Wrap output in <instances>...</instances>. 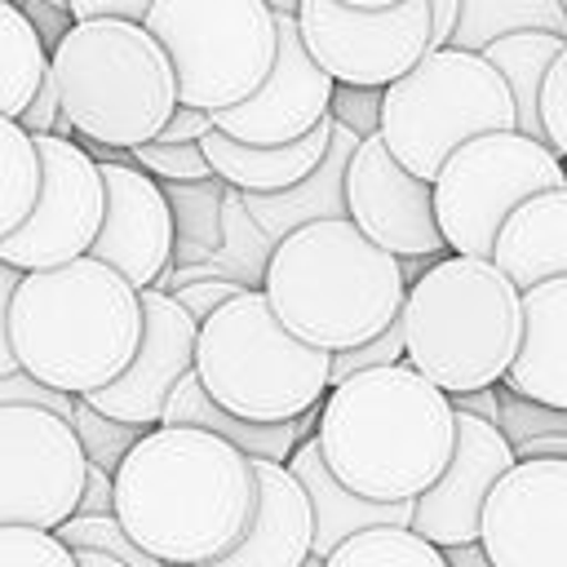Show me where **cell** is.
Segmentation results:
<instances>
[{
	"instance_id": "6da1fadb",
	"label": "cell",
	"mask_w": 567,
	"mask_h": 567,
	"mask_svg": "<svg viewBox=\"0 0 567 567\" xmlns=\"http://www.w3.org/2000/svg\"><path fill=\"white\" fill-rule=\"evenodd\" d=\"M142 332V288L97 257L0 270V377L27 368L84 399L128 372Z\"/></svg>"
},
{
	"instance_id": "7a4b0ae2",
	"label": "cell",
	"mask_w": 567,
	"mask_h": 567,
	"mask_svg": "<svg viewBox=\"0 0 567 567\" xmlns=\"http://www.w3.org/2000/svg\"><path fill=\"white\" fill-rule=\"evenodd\" d=\"M257 505L252 456L199 425H155L115 470V518L168 567L221 558Z\"/></svg>"
},
{
	"instance_id": "3957f363",
	"label": "cell",
	"mask_w": 567,
	"mask_h": 567,
	"mask_svg": "<svg viewBox=\"0 0 567 567\" xmlns=\"http://www.w3.org/2000/svg\"><path fill=\"white\" fill-rule=\"evenodd\" d=\"M315 439L350 492L416 501L456 452V403L412 363L368 368L328 390Z\"/></svg>"
},
{
	"instance_id": "277c9868",
	"label": "cell",
	"mask_w": 567,
	"mask_h": 567,
	"mask_svg": "<svg viewBox=\"0 0 567 567\" xmlns=\"http://www.w3.org/2000/svg\"><path fill=\"white\" fill-rule=\"evenodd\" d=\"M408 279L390 248L350 217L310 221L270 248L261 292L275 315L319 350H354L381 337L408 306Z\"/></svg>"
},
{
	"instance_id": "5b68a950",
	"label": "cell",
	"mask_w": 567,
	"mask_h": 567,
	"mask_svg": "<svg viewBox=\"0 0 567 567\" xmlns=\"http://www.w3.org/2000/svg\"><path fill=\"white\" fill-rule=\"evenodd\" d=\"M408 363L439 390L501 385L523 346V288L492 257H439L408 288Z\"/></svg>"
},
{
	"instance_id": "8992f818",
	"label": "cell",
	"mask_w": 567,
	"mask_h": 567,
	"mask_svg": "<svg viewBox=\"0 0 567 567\" xmlns=\"http://www.w3.org/2000/svg\"><path fill=\"white\" fill-rule=\"evenodd\" d=\"M53 80L75 133L111 151L155 142L182 106L168 49L146 22L128 18L71 22L53 44Z\"/></svg>"
},
{
	"instance_id": "52a82bcc",
	"label": "cell",
	"mask_w": 567,
	"mask_h": 567,
	"mask_svg": "<svg viewBox=\"0 0 567 567\" xmlns=\"http://www.w3.org/2000/svg\"><path fill=\"white\" fill-rule=\"evenodd\" d=\"M195 372L204 390L248 421H297L332 390V350L301 341L261 288H244L199 323Z\"/></svg>"
},
{
	"instance_id": "ba28073f",
	"label": "cell",
	"mask_w": 567,
	"mask_h": 567,
	"mask_svg": "<svg viewBox=\"0 0 567 567\" xmlns=\"http://www.w3.org/2000/svg\"><path fill=\"white\" fill-rule=\"evenodd\" d=\"M518 128V106L505 75L470 49H430L408 75L385 89L381 137L425 182L474 137Z\"/></svg>"
},
{
	"instance_id": "9c48e42d",
	"label": "cell",
	"mask_w": 567,
	"mask_h": 567,
	"mask_svg": "<svg viewBox=\"0 0 567 567\" xmlns=\"http://www.w3.org/2000/svg\"><path fill=\"white\" fill-rule=\"evenodd\" d=\"M146 27L177 66L182 102L204 111L248 102L279 58V13L266 0H155Z\"/></svg>"
},
{
	"instance_id": "30bf717a",
	"label": "cell",
	"mask_w": 567,
	"mask_h": 567,
	"mask_svg": "<svg viewBox=\"0 0 567 567\" xmlns=\"http://www.w3.org/2000/svg\"><path fill=\"white\" fill-rule=\"evenodd\" d=\"M558 186H567V159L523 128L465 142L434 177V213L447 248L465 257H492L501 226L527 199Z\"/></svg>"
},
{
	"instance_id": "8fae6325",
	"label": "cell",
	"mask_w": 567,
	"mask_h": 567,
	"mask_svg": "<svg viewBox=\"0 0 567 567\" xmlns=\"http://www.w3.org/2000/svg\"><path fill=\"white\" fill-rule=\"evenodd\" d=\"M89 465L66 416L0 403V527L58 532L80 509Z\"/></svg>"
},
{
	"instance_id": "7c38bea8",
	"label": "cell",
	"mask_w": 567,
	"mask_h": 567,
	"mask_svg": "<svg viewBox=\"0 0 567 567\" xmlns=\"http://www.w3.org/2000/svg\"><path fill=\"white\" fill-rule=\"evenodd\" d=\"M35 142L44 159L40 199L13 235H0V266L18 270H53L75 257H89L106 221L102 159L58 133H40Z\"/></svg>"
},
{
	"instance_id": "4fadbf2b",
	"label": "cell",
	"mask_w": 567,
	"mask_h": 567,
	"mask_svg": "<svg viewBox=\"0 0 567 567\" xmlns=\"http://www.w3.org/2000/svg\"><path fill=\"white\" fill-rule=\"evenodd\" d=\"M301 35L337 84L390 89L430 53V0L394 9H354L341 0H301Z\"/></svg>"
},
{
	"instance_id": "5bb4252c",
	"label": "cell",
	"mask_w": 567,
	"mask_h": 567,
	"mask_svg": "<svg viewBox=\"0 0 567 567\" xmlns=\"http://www.w3.org/2000/svg\"><path fill=\"white\" fill-rule=\"evenodd\" d=\"M346 199L350 221L394 257H434L447 248L434 213V182L416 177L381 133L359 142L346 173Z\"/></svg>"
},
{
	"instance_id": "9a60e30c",
	"label": "cell",
	"mask_w": 567,
	"mask_h": 567,
	"mask_svg": "<svg viewBox=\"0 0 567 567\" xmlns=\"http://www.w3.org/2000/svg\"><path fill=\"white\" fill-rule=\"evenodd\" d=\"M496 567H567V456L518 461L483 509Z\"/></svg>"
},
{
	"instance_id": "2e32d148",
	"label": "cell",
	"mask_w": 567,
	"mask_h": 567,
	"mask_svg": "<svg viewBox=\"0 0 567 567\" xmlns=\"http://www.w3.org/2000/svg\"><path fill=\"white\" fill-rule=\"evenodd\" d=\"M332 97H337V75L323 71V62L310 53L301 35V18L279 13V58L266 84L248 102L213 111V128L257 146L297 142L332 115Z\"/></svg>"
},
{
	"instance_id": "e0dca14e",
	"label": "cell",
	"mask_w": 567,
	"mask_h": 567,
	"mask_svg": "<svg viewBox=\"0 0 567 567\" xmlns=\"http://www.w3.org/2000/svg\"><path fill=\"white\" fill-rule=\"evenodd\" d=\"M142 310H146V332H142V346H137L128 372L84 399L120 421L155 430V425H164L173 390L195 372L199 319L164 288H142Z\"/></svg>"
},
{
	"instance_id": "ac0fdd59",
	"label": "cell",
	"mask_w": 567,
	"mask_h": 567,
	"mask_svg": "<svg viewBox=\"0 0 567 567\" xmlns=\"http://www.w3.org/2000/svg\"><path fill=\"white\" fill-rule=\"evenodd\" d=\"M518 465L514 443L496 421H483L474 412L456 408V452L443 470V478L416 496L412 532H421L434 545H470L483 536V509L496 483Z\"/></svg>"
},
{
	"instance_id": "d6986e66",
	"label": "cell",
	"mask_w": 567,
	"mask_h": 567,
	"mask_svg": "<svg viewBox=\"0 0 567 567\" xmlns=\"http://www.w3.org/2000/svg\"><path fill=\"white\" fill-rule=\"evenodd\" d=\"M102 177H106V221L89 257L115 266L137 288H155V279L173 261V239H177L173 199L164 195L159 177L146 173L142 164L102 159Z\"/></svg>"
},
{
	"instance_id": "ffe728a7",
	"label": "cell",
	"mask_w": 567,
	"mask_h": 567,
	"mask_svg": "<svg viewBox=\"0 0 567 567\" xmlns=\"http://www.w3.org/2000/svg\"><path fill=\"white\" fill-rule=\"evenodd\" d=\"M257 505L244 536L204 567H301L315 554V505L284 461L252 456Z\"/></svg>"
},
{
	"instance_id": "44dd1931",
	"label": "cell",
	"mask_w": 567,
	"mask_h": 567,
	"mask_svg": "<svg viewBox=\"0 0 567 567\" xmlns=\"http://www.w3.org/2000/svg\"><path fill=\"white\" fill-rule=\"evenodd\" d=\"M288 470L301 478V487L310 492L315 505V554L328 558L341 540L372 532V527H412L416 518V501H368L359 492H350L332 465L323 461L319 439H301Z\"/></svg>"
},
{
	"instance_id": "7402d4cb",
	"label": "cell",
	"mask_w": 567,
	"mask_h": 567,
	"mask_svg": "<svg viewBox=\"0 0 567 567\" xmlns=\"http://www.w3.org/2000/svg\"><path fill=\"white\" fill-rule=\"evenodd\" d=\"M505 385L567 412V275L523 292V346L505 372Z\"/></svg>"
},
{
	"instance_id": "603a6c76",
	"label": "cell",
	"mask_w": 567,
	"mask_h": 567,
	"mask_svg": "<svg viewBox=\"0 0 567 567\" xmlns=\"http://www.w3.org/2000/svg\"><path fill=\"white\" fill-rule=\"evenodd\" d=\"M332 133H337V115H328L315 133L297 137V142H275V146H257V142H239L221 128H208L204 133V151L217 168V177L230 186V190H244V195H275V190H288L297 186L301 177H310L328 146H332Z\"/></svg>"
},
{
	"instance_id": "cb8c5ba5",
	"label": "cell",
	"mask_w": 567,
	"mask_h": 567,
	"mask_svg": "<svg viewBox=\"0 0 567 567\" xmlns=\"http://www.w3.org/2000/svg\"><path fill=\"white\" fill-rule=\"evenodd\" d=\"M359 133L350 124L337 120V133H332V146L323 155V164L301 177L297 186L288 190H275V195H244V208L252 213V221L279 244L284 235L310 226V221H328V217H350V199H346V173H350V159L359 151Z\"/></svg>"
},
{
	"instance_id": "d4e9b609",
	"label": "cell",
	"mask_w": 567,
	"mask_h": 567,
	"mask_svg": "<svg viewBox=\"0 0 567 567\" xmlns=\"http://www.w3.org/2000/svg\"><path fill=\"white\" fill-rule=\"evenodd\" d=\"M492 261L527 292L567 275V186L527 199L496 235Z\"/></svg>"
},
{
	"instance_id": "484cf974",
	"label": "cell",
	"mask_w": 567,
	"mask_h": 567,
	"mask_svg": "<svg viewBox=\"0 0 567 567\" xmlns=\"http://www.w3.org/2000/svg\"><path fill=\"white\" fill-rule=\"evenodd\" d=\"M563 49H567V35H554V31H518V35H505L483 49V58L505 75V84L514 93L518 128L536 142H545V120H540L545 80L554 71V62L563 58Z\"/></svg>"
},
{
	"instance_id": "4316f807",
	"label": "cell",
	"mask_w": 567,
	"mask_h": 567,
	"mask_svg": "<svg viewBox=\"0 0 567 567\" xmlns=\"http://www.w3.org/2000/svg\"><path fill=\"white\" fill-rule=\"evenodd\" d=\"M53 75V53H44V35L35 18L18 0H0V115L22 120L40 84Z\"/></svg>"
},
{
	"instance_id": "83f0119b",
	"label": "cell",
	"mask_w": 567,
	"mask_h": 567,
	"mask_svg": "<svg viewBox=\"0 0 567 567\" xmlns=\"http://www.w3.org/2000/svg\"><path fill=\"white\" fill-rule=\"evenodd\" d=\"M518 31H554L567 35V9L563 0H465L452 44L483 53L487 44L518 35Z\"/></svg>"
},
{
	"instance_id": "f1b7e54d",
	"label": "cell",
	"mask_w": 567,
	"mask_h": 567,
	"mask_svg": "<svg viewBox=\"0 0 567 567\" xmlns=\"http://www.w3.org/2000/svg\"><path fill=\"white\" fill-rule=\"evenodd\" d=\"M40 186H44V159L35 133L0 115V235H13L31 217Z\"/></svg>"
},
{
	"instance_id": "f546056e",
	"label": "cell",
	"mask_w": 567,
	"mask_h": 567,
	"mask_svg": "<svg viewBox=\"0 0 567 567\" xmlns=\"http://www.w3.org/2000/svg\"><path fill=\"white\" fill-rule=\"evenodd\" d=\"M323 567H447V554L412 527H372L341 540Z\"/></svg>"
},
{
	"instance_id": "4dcf8cb0",
	"label": "cell",
	"mask_w": 567,
	"mask_h": 567,
	"mask_svg": "<svg viewBox=\"0 0 567 567\" xmlns=\"http://www.w3.org/2000/svg\"><path fill=\"white\" fill-rule=\"evenodd\" d=\"M58 536H62L71 549H97V554H111V558H120V563H128V567H168V563H159L151 549H142L115 514H75V518H66V523L58 527Z\"/></svg>"
},
{
	"instance_id": "1f68e13d",
	"label": "cell",
	"mask_w": 567,
	"mask_h": 567,
	"mask_svg": "<svg viewBox=\"0 0 567 567\" xmlns=\"http://www.w3.org/2000/svg\"><path fill=\"white\" fill-rule=\"evenodd\" d=\"M75 434H80V443H84V452H89V461L93 465H102V470H120L124 465V456L142 443V434H146V425H133V421H120V416H111V412H102V408H93L89 399H80V412H75Z\"/></svg>"
},
{
	"instance_id": "d6a6232c",
	"label": "cell",
	"mask_w": 567,
	"mask_h": 567,
	"mask_svg": "<svg viewBox=\"0 0 567 567\" xmlns=\"http://www.w3.org/2000/svg\"><path fill=\"white\" fill-rule=\"evenodd\" d=\"M128 155H133V164H142L146 173H155L164 182H213L217 177V168L204 151V137L199 142H159L155 137V142L133 146Z\"/></svg>"
},
{
	"instance_id": "836d02e7",
	"label": "cell",
	"mask_w": 567,
	"mask_h": 567,
	"mask_svg": "<svg viewBox=\"0 0 567 567\" xmlns=\"http://www.w3.org/2000/svg\"><path fill=\"white\" fill-rule=\"evenodd\" d=\"M0 567H80V554L40 527H0Z\"/></svg>"
},
{
	"instance_id": "e575fe53",
	"label": "cell",
	"mask_w": 567,
	"mask_h": 567,
	"mask_svg": "<svg viewBox=\"0 0 567 567\" xmlns=\"http://www.w3.org/2000/svg\"><path fill=\"white\" fill-rule=\"evenodd\" d=\"M501 430L509 443H527L540 434H567V412L536 403V399H523L501 381Z\"/></svg>"
},
{
	"instance_id": "d590c367",
	"label": "cell",
	"mask_w": 567,
	"mask_h": 567,
	"mask_svg": "<svg viewBox=\"0 0 567 567\" xmlns=\"http://www.w3.org/2000/svg\"><path fill=\"white\" fill-rule=\"evenodd\" d=\"M390 363H408V332H403V315L372 341L354 346V350H341L332 354V385L350 381L354 372H368V368H390Z\"/></svg>"
},
{
	"instance_id": "8d00e7d4",
	"label": "cell",
	"mask_w": 567,
	"mask_h": 567,
	"mask_svg": "<svg viewBox=\"0 0 567 567\" xmlns=\"http://www.w3.org/2000/svg\"><path fill=\"white\" fill-rule=\"evenodd\" d=\"M0 403L44 408V412H58V416H66V421H75V412H80V394L58 390V385H49V381L31 377L27 368H22V372H13V377H0Z\"/></svg>"
},
{
	"instance_id": "74e56055",
	"label": "cell",
	"mask_w": 567,
	"mask_h": 567,
	"mask_svg": "<svg viewBox=\"0 0 567 567\" xmlns=\"http://www.w3.org/2000/svg\"><path fill=\"white\" fill-rule=\"evenodd\" d=\"M381 102H385V89H354V84H337L332 115H337L341 124H350L359 137H372V133H381Z\"/></svg>"
},
{
	"instance_id": "f35d334b",
	"label": "cell",
	"mask_w": 567,
	"mask_h": 567,
	"mask_svg": "<svg viewBox=\"0 0 567 567\" xmlns=\"http://www.w3.org/2000/svg\"><path fill=\"white\" fill-rule=\"evenodd\" d=\"M244 288H252V284H239V279H217V275H208V279H190V284H173L168 292L204 323V319H213L226 301H235Z\"/></svg>"
},
{
	"instance_id": "ab89813d",
	"label": "cell",
	"mask_w": 567,
	"mask_h": 567,
	"mask_svg": "<svg viewBox=\"0 0 567 567\" xmlns=\"http://www.w3.org/2000/svg\"><path fill=\"white\" fill-rule=\"evenodd\" d=\"M540 120H545V142L567 159V49H563V58L554 62V71L545 80Z\"/></svg>"
},
{
	"instance_id": "60d3db41",
	"label": "cell",
	"mask_w": 567,
	"mask_h": 567,
	"mask_svg": "<svg viewBox=\"0 0 567 567\" xmlns=\"http://www.w3.org/2000/svg\"><path fill=\"white\" fill-rule=\"evenodd\" d=\"M151 9H155V0H66L71 22H93V18H128V22H146Z\"/></svg>"
},
{
	"instance_id": "b9f144b4",
	"label": "cell",
	"mask_w": 567,
	"mask_h": 567,
	"mask_svg": "<svg viewBox=\"0 0 567 567\" xmlns=\"http://www.w3.org/2000/svg\"><path fill=\"white\" fill-rule=\"evenodd\" d=\"M58 120H62V93H58V80L49 75V80L40 84V93L31 97V106L22 111V120H18V124H22L27 133H35V137H40V133H53V128H58Z\"/></svg>"
},
{
	"instance_id": "7bdbcfd3",
	"label": "cell",
	"mask_w": 567,
	"mask_h": 567,
	"mask_svg": "<svg viewBox=\"0 0 567 567\" xmlns=\"http://www.w3.org/2000/svg\"><path fill=\"white\" fill-rule=\"evenodd\" d=\"M213 128V111H204V106H177L173 111V120L164 124V133H159V142H199L204 133Z\"/></svg>"
},
{
	"instance_id": "ee69618b",
	"label": "cell",
	"mask_w": 567,
	"mask_h": 567,
	"mask_svg": "<svg viewBox=\"0 0 567 567\" xmlns=\"http://www.w3.org/2000/svg\"><path fill=\"white\" fill-rule=\"evenodd\" d=\"M75 514H115V474L102 465H89V483Z\"/></svg>"
},
{
	"instance_id": "f6af8a7d",
	"label": "cell",
	"mask_w": 567,
	"mask_h": 567,
	"mask_svg": "<svg viewBox=\"0 0 567 567\" xmlns=\"http://www.w3.org/2000/svg\"><path fill=\"white\" fill-rule=\"evenodd\" d=\"M461 4L465 0H430V49H447L461 22Z\"/></svg>"
},
{
	"instance_id": "bcb514c9",
	"label": "cell",
	"mask_w": 567,
	"mask_h": 567,
	"mask_svg": "<svg viewBox=\"0 0 567 567\" xmlns=\"http://www.w3.org/2000/svg\"><path fill=\"white\" fill-rule=\"evenodd\" d=\"M461 412H474V416H483V421H496L501 425V394H496V385H487V390H470V394H456L452 399Z\"/></svg>"
},
{
	"instance_id": "7dc6e473",
	"label": "cell",
	"mask_w": 567,
	"mask_h": 567,
	"mask_svg": "<svg viewBox=\"0 0 567 567\" xmlns=\"http://www.w3.org/2000/svg\"><path fill=\"white\" fill-rule=\"evenodd\" d=\"M518 461H536V456H567V434H540L527 443H514Z\"/></svg>"
},
{
	"instance_id": "c3c4849f",
	"label": "cell",
	"mask_w": 567,
	"mask_h": 567,
	"mask_svg": "<svg viewBox=\"0 0 567 567\" xmlns=\"http://www.w3.org/2000/svg\"><path fill=\"white\" fill-rule=\"evenodd\" d=\"M447 567H496L492 554L483 549V540H470V545H447Z\"/></svg>"
},
{
	"instance_id": "681fc988",
	"label": "cell",
	"mask_w": 567,
	"mask_h": 567,
	"mask_svg": "<svg viewBox=\"0 0 567 567\" xmlns=\"http://www.w3.org/2000/svg\"><path fill=\"white\" fill-rule=\"evenodd\" d=\"M75 554H80V567H128V563H120L111 554H97V549H75Z\"/></svg>"
},
{
	"instance_id": "f907efd6",
	"label": "cell",
	"mask_w": 567,
	"mask_h": 567,
	"mask_svg": "<svg viewBox=\"0 0 567 567\" xmlns=\"http://www.w3.org/2000/svg\"><path fill=\"white\" fill-rule=\"evenodd\" d=\"M341 4H354V9H394L403 0H341Z\"/></svg>"
},
{
	"instance_id": "816d5d0a",
	"label": "cell",
	"mask_w": 567,
	"mask_h": 567,
	"mask_svg": "<svg viewBox=\"0 0 567 567\" xmlns=\"http://www.w3.org/2000/svg\"><path fill=\"white\" fill-rule=\"evenodd\" d=\"M275 13H301V0H266Z\"/></svg>"
},
{
	"instance_id": "f5cc1de1",
	"label": "cell",
	"mask_w": 567,
	"mask_h": 567,
	"mask_svg": "<svg viewBox=\"0 0 567 567\" xmlns=\"http://www.w3.org/2000/svg\"><path fill=\"white\" fill-rule=\"evenodd\" d=\"M301 567H323V558H319V554H310V558H306Z\"/></svg>"
}]
</instances>
